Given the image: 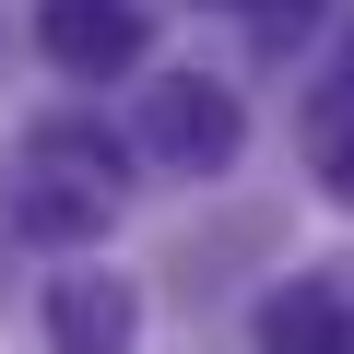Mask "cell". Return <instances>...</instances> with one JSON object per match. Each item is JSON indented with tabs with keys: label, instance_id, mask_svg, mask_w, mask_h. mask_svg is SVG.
<instances>
[{
	"label": "cell",
	"instance_id": "cell-1",
	"mask_svg": "<svg viewBox=\"0 0 354 354\" xmlns=\"http://www.w3.org/2000/svg\"><path fill=\"white\" fill-rule=\"evenodd\" d=\"M142 142H153L177 177H213V165H236L248 118H236L225 83H153V95H142Z\"/></svg>",
	"mask_w": 354,
	"mask_h": 354
},
{
	"label": "cell",
	"instance_id": "cell-2",
	"mask_svg": "<svg viewBox=\"0 0 354 354\" xmlns=\"http://www.w3.org/2000/svg\"><path fill=\"white\" fill-rule=\"evenodd\" d=\"M36 48L71 83H118V71H142L153 24H142V0H48V12H36Z\"/></svg>",
	"mask_w": 354,
	"mask_h": 354
},
{
	"label": "cell",
	"instance_id": "cell-3",
	"mask_svg": "<svg viewBox=\"0 0 354 354\" xmlns=\"http://www.w3.org/2000/svg\"><path fill=\"white\" fill-rule=\"evenodd\" d=\"M106 201H118V189H95V177L24 153V177H12V236H36V248H83V236H106Z\"/></svg>",
	"mask_w": 354,
	"mask_h": 354
},
{
	"label": "cell",
	"instance_id": "cell-4",
	"mask_svg": "<svg viewBox=\"0 0 354 354\" xmlns=\"http://www.w3.org/2000/svg\"><path fill=\"white\" fill-rule=\"evenodd\" d=\"M130 330H142V295H130L118 272H71V283L48 295V342H59V354H130Z\"/></svg>",
	"mask_w": 354,
	"mask_h": 354
},
{
	"label": "cell",
	"instance_id": "cell-5",
	"mask_svg": "<svg viewBox=\"0 0 354 354\" xmlns=\"http://www.w3.org/2000/svg\"><path fill=\"white\" fill-rule=\"evenodd\" d=\"M260 354H354V295L342 283H283L260 307Z\"/></svg>",
	"mask_w": 354,
	"mask_h": 354
},
{
	"label": "cell",
	"instance_id": "cell-6",
	"mask_svg": "<svg viewBox=\"0 0 354 354\" xmlns=\"http://www.w3.org/2000/svg\"><path fill=\"white\" fill-rule=\"evenodd\" d=\"M24 153H36V165H83L95 189H118V142H106L95 118H48V130H36Z\"/></svg>",
	"mask_w": 354,
	"mask_h": 354
},
{
	"label": "cell",
	"instance_id": "cell-7",
	"mask_svg": "<svg viewBox=\"0 0 354 354\" xmlns=\"http://www.w3.org/2000/svg\"><path fill=\"white\" fill-rule=\"evenodd\" d=\"M319 12H330V0H248V24H260V36H272V48H283V36H307V24H319Z\"/></svg>",
	"mask_w": 354,
	"mask_h": 354
},
{
	"label": "cell",
	"instance_id": "cell-8",
	"mask_svg": "<svg viewBox=\"0 0 354 354\" xmlns=\"http://www.w3.org/2000/svg\"><path fill=\"white\" fill-rule=\"evenodd\" d=\"M330 201L354 213V142H330Z\"/></svg>",
	"mask_w": 354,
	"mask_h": 354
},
{
	"label": "cell",
	"instance_id": "cell-9",
	"mask_svg": "<svg viewBox=\"0 0 354 354\" xmlns=\"http://www.w3.org/2000/svg\"><path fill=\"white\" fill-rule=\"evenodd\" d=\"M342 83H354V48H342Z\"/></svg>",
	"mask_w": 354,
	"mask_h": 354
}]
</instances>
